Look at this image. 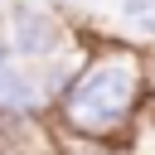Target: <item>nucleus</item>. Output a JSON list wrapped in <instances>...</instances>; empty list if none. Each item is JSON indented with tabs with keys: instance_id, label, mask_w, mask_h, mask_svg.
<instances>
[{
	"instance_id": "obj_4",
	"label": "nucleus",
	"mask_w": 155,
	"mask_h": 155,
	"mask_svg": "<svg viewBox=\"0 0 155 155\" xmlns=\"http://www.w3.org/2000/svg\"><path fill=\"white\" fill-rule=\"evenodd\" d=\"M121 10H126V15H150V0H126Z\"/></svg>"
},
{
	"instance_id": "obj_1",
	"label": "nucleus",
	"mask_w": 155,
	"mask_h": 155,
	"mask_svg": "<svg viewBox=\"0 0 155 155\" xmlns=\"http://www.w3.org/2000/svg\"><path fill=\"white\" fill-rule=\"evenodd\" d=\"M136 92H140V63L126 48L102 53V58L87 63L78 87L68 92V121L78 131H87V136H107L131 116Z\"/></svg>"
},
{
	"instance_id": "obj_2",
	"label": "nucleus",
	"mask_w": 155,
	"mask_h": 155,
	"mask_svg": "<svg viewBox=\"0 0 155 155\" xmlns=\"http://www.w3.org/2000/svg\"><path fill=\"white\" fill-rule=\"evenodd\" d=\"M15 48L29 58H44L58 48V24L39 10H15Z\"/></svg>"
},
{
	"instance_id": "obj_3",
	"label": "nucleus",
	"mask_w": 155,
	"mask_h": 155,
	"mask_svg": "<svg viewBox=\"0 0 155 155\" xmlns=\"http://www.w3.org/2000/svg\"><path fill=\"white\" fill-rule=\"evenodd\" d=\"M0 107H15V111H34L39 107V87L15 73V68H0Z\"/></svg>"
},
{
	"instance_id": "obj_5",
	"label": "nucleus",
	"mask_w": 155,
	"mask_h": 155,
	"mask_svg": "<svg viewBox=\"0 0 155 155\" xmlns=\"http://www.w3.org/2000/svg\"><path fill=\"white\" fill-rule=\"evenodd\" d=\"M5 58H10V48H5V44H0V68H5Z\"/></svg>"
}]
</instances>
